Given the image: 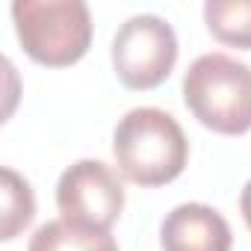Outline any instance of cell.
<instances>
[{"label": "cell", "mask_w": 251, "mask_h": 251, "mask_svg": "<svg viewBox=\"0 0 251 251\" xmlns=\"http://www.w3.org/2000/svg\"><path fill=\"white\" fill-rule=\"evenodd\" d=\"M112 154L130 183L163 186L186 169L189 142L175 115L157 106H136L115 124Z\"/></svg>", "instance_id": "cell-1"}, {"label": "cell", "mask_w": 251, "mask_h": 251, "mask_svg": "<svg viewBox=\"0 0 251 251\" xmlns=\"http://www.w3.org/2000/svg\"><path fill=\"white\" fill-rule=\"evenodd\" d=\"M183 103L207 130L242 136L251 130V68L227 53H204L183 74Z\"/></svg>", "instance_id": "cell-2"}, {"label": "cell", "mask_w": 251, "mask_h": 251, "mask_svg": "<svg viewBox=\"0 0 251 251\" xmlns=\"http://www.w3.org/2000/svg\"><path fill=\"white\" fill-rule=\"evenodd\" d=\"M12 21L27 56L50 68L80 62L92 45V15L83 0H15Z\"/></svg>", "instance_id": "cell-3"}, {"label": "cell", "mask_w": 251, "mask_h": 251, "mask_svg": "<svg viewBox=\"0 0 251 251\" xmlns=\"http://www.w3.org/2000/svg\"><path fill=\"white\" fill-rule=\"evenodd\" d=\"M177 62V36L172 24L157 15L127 18L112 39V68L115 77L133 89H157Z\"/></svg>", "instance_id": "cell-4"}, {"label": "cell", "mask_w": 251, "mask_h": 251, "mask_svg": "<svg viewBox=\"0 0 251 251\" xmlns=\"http://www.w3.org/2000/svg\"><path fill=\"white\" fill-rule=\"evenodd\" d=\"M56 207L65 222L109 230L124 210V186L100 160H77L56 183Z\"/></svg>", "instance_id": "cell-5"}, {"label": "cell", "mask_w": 251, "mask_h": 251, "mask_svg": "<svg viewBox=\"0 0 251 251\" xmlns=\"http://www.w3.org/2000/svg\"><path fill=\"white\" fill-rule=\"evenodd\" d=\"M163 251H230V225L207 204H177L160 225Z\"/></svg>", "instance_id": "cell-6"}, {"label": "cell", "mask_w": 251, "mask_h": 251, "mask_svg": "<svg viewBox=\"0 0 251 251\" xmlns=\"http://www.w3.org/2000/svg\"><path fill=\"white\" fill-rule=\"evenodd\" d=\"M27 251H118V242L109 230H92L65 219L45 222Z\"/></svg>", "instance_id": "cell-7"}, {"label": "cell", "mask_w": 251, "mask_h": 251, "mask_svg": "<svg viewBox=\"0 0 251 251\" xmlns=\"http://www.w3.org/2000/svg\"><path fill=\"white\" fill-rule=\"evenodd\" d=\"M204 21L222 45L251 48V0H207Z\"/></svg>", "instance_id": "cell-8"}, {"label": "cell", "mask_w": 251, "mask_h": 251, "mask_svg": "<svg viewBox=\"0 0 251 251\" xmlns=\"http://www.w3.org/2000/svg\"><path fill=\"white\" fill-rule=\"evenodd\" d=\"M0 177H3V230H0V236L3 239H15L36 216V198H33V189L30 183L12 172L9 166L0 172Z\"/></svg>", "instance_id": "cell-9"}, {"label": "cell", "mask_w": 251, "mask_h": 251, "mask_svg": "<svg viewBox=\"0 0 251 251\" xmlns=\"http://www.w3.org/2000/svg\"><path fill=\"white\" fill-rule=\"evenodd\" d=\"M239 210H242V219H245V225H248V230H251V180L245 183V189H242V195H239Z\"/></svg>", "instance_id": "cell-10"}]
</instances>
